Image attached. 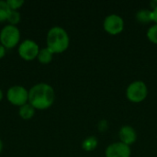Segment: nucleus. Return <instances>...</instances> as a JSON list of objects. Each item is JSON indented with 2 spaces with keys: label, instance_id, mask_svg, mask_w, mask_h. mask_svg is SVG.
Listing matches in <instances>:
<instances>
[{
  "label": "nucleus",
  "instance_id": "nucleus-1",
  "mask_svg": "<svg viewBox=\"0 0 157 157\" xmlns=\"http://www.w3.org/2000/svg\"><path fill=\"white\" fill-rule=\"evenodd\" d=\"M29 104L38 109L50 108L54 101V90L48 84H38L32 86L29 92Z\"/></svg>",
  "mask_w": 157,
  "mask_h": 157
},
{
  "label": "nucleus",
  "instance_id": "nucleus-2",
  "mask_svg": "<svg viewBox=\"0 0 157 157\" xmlns=\"http://www.w3.org/2000/svg\"><path fill=\"white\" fill-rule=\"evenodd\" d=\"M69 42V36L63 28L53 27L49 30L47 35V45L53 53H62L66 51Z\"/></svg>",
  "mask_w": 157,
  "mask_h": 157
},
{
  "label": "nucleus",
  "instance_id": "nucleus-3",
  "mask_svg": "<svg viewBox=\"0 0 157 157\" xmlns=\"http://www.w3.org/2000/svg\"><path fill=\"white\" fill-rule=\"evenodd\" d=\"M148 95V87L144 81L132 82L126 89V98L132 103L143 102Z\"/></svg>",
  "mask_w": 157,
  "mask_h": 157
},
{
  "label": "nucleus",
  "instance_id": "nucleus-4",
  "mask_svg": "<svg viewBox=\"0 0 157 157\" xmlns=\"http://www.w3.org/2000/svg\"><path fill=\"white\" fill-rule=\"evenodd\" d=\"M20 39V33L18 29L13 25H6L3 28L0 32V41L1 44L6 48L11 49L15 47Z\"/></svg>",
  "mask_w": 157,
  "mask_h": 157
},
{
  "label": "nucleus",
  "instance_id": "nucleus-5",
  "mask_svg": "<svg viewBox=\"0 0 157 157\" xmlns=\"http://www.w3.org/2000/svg\"><path fill=\"white\" fill-rule=\"evenodd\" d=\"M104 30L110 35H117L124 29V20L117 14H110L107 16L103 21Z\"/></svg>",
  "mask_w": 157,
  "mask_h": 157
},
{
  "label": "nucleus",
  "instance_id": "nucleus-6",
  "mask_svg": "<svg viewBox=\"0 0 157 157\" xmlns=\"http://www.w3.org/2000/svg\"><path fill=\"white\" fill-rule=\"evenodd\" d=\"M7 99L11 104L21 107L27 103L29 99V92L23 86H12L7 91Z\"/></svg>",
  "mask_w": 157,
  "mask_h": 157
},
{
  "label": "nucleus",
  "instance_id": "nucleus-7",
  "mask_svg": "<svg viewBox=\"0 0 157 157\" xmlns=\"http://www.w3.org/2000/svg\"><path fill=\"white\" fill-rule=\"evenodd\" d=\"M38 44L30 40H24L18 47V53L21 58L26 61H31L35 59L39 54Z\"/></svg>",
  "mask_w": 157,
  "mask_h": 157
},
{
  "label": "nucleus",
  "instance_id": "nucleus-8",
  "mask_svg": "<svg viewBox=\"0 0 157 157\" xmlns=\"http://www.w3.org/2000/svg\"><path fill=\"white\" fill-rule=\"evenodd\" d=\"M131 147L121 142L109 144L105 151L106 157H131Z\"/></svg>",
  "mask_w": 157,
  "mask_h": 157
},
{
  "label": "nucleus",
  "instance_id": "nucleus-9",
  "mask_svg": "<svg viewBox=\"0 0 157 157\" xmlns=\"http://www.w3.org/2000/svg\"><path fill=\"white\" fill-rule=\"evenodd\" d=\"M119 137L121 140L120 142L130 146L131 144H133L136 142L137 132L133 127L130 125H124L121 128L119 132Z\"/></svg>",
  "mask_w": 157,
  "mask_h": 157
},
{
  "label": "nucleus",
  "instance_id": "nucleus-10",
  "mask_svg": "<svg viewBox=\"0 0 157 157\" xmlns=\"http://www.w3.org/2000/svg\"><path fill=\"white\" fill-rule=\"evenodd\" d=\"M136 19L143 24H148L153 21V14L150 9H141L136 13Z\"/></svg>",
  "mask_w": 157,
  "mask_h": 157
},
{
  "label": "nucleus",
  "instance_id": "nucleus-11",
  "mask_svg": "<svg viewBox=\"0 0 157 157\" xmlns=\"http://www.w3.org/2000/svg\"><path fill=\"white\" fill-rule=\"evenodd\" d=\"M98 140L96 136H89L86 138L82 143V148L86 152L94 151L98 147Z\"/></svg>",
  "mask_w": 157,
  "mask_h": 157
},
{
  "label": "nucleus",
  "instance_id": "nucleus-12",
  "mask_svg": "<svg viewBox=\"0 0 157 157\" xmlns=\"http://www.w3.org/2000/svg\"><path fill=\"white\" fill-rule=\"evenodd\" d=\"M35 114V109L30 104H25L20 107L19 109V116L24 120L31 119Z\"/></svg>",
  "mask_w": 157,
  "mask_h": 157
},
{
  "label": "nucleus",
  "instance_id": "nucleus-13",
  "mask_svg": "<svg viewBox=\"0 0 157 157\" xmlns=\"http://www.w3.org/2000/svg\"><path fill=\"white\" fill-rule=\"evenodd\" d=\"M52 54L53 52L47 47L39 52L38 59L41 63H49L52 59Z\"/></svg>",
  "mask_w": 157,
  "mask_h": 157
},
{
  "label": "nucleus",
  "instance_id": "nucleus-14",
  "mask_svg": "<svg viewBox=\"0 0 157 157\" xmlns=\"http://www.w3.org/2000/svg\"><path fill=\"white\" fill-rule=\"evenodd\" d=\"M10 8L6 1H0V22L7 19L10 13Z\"/></svg>",
  "mask_w": 157,
  "mask_h": 157
},
{
  "label": "nucleus",
  "instance_id": "nucleus-15",
  "mask_svg": "<svg viewBox=\"0 0 157 157\" xmlns=\"http://www.w3.org/2000/svg\"><path fill=\"white\" fill-rule=\"evenodd\" d=\"M146 36H147V39L151 42L157 44V24L151 26L148 29V30L146 32Z\"/></svg>",
  "mask_w": 157,
  "mask_h": 157
},
{
  "label": "nucleus",
  "instance_id": "nucleus-16",
  "mask_svg": "<svg viewBox=\"0 0 157 157\" xmlns=\"http://www.w3.org/2000/svg\"><path fill=\"white\" fill-rule=\"evenodd\" d=\"M7 20L11 23V25L15 26V24L18 23L19 20H20V14H19V12L11 10L9 15H8Z\"/></svg>",
  "mask_w": 157,
  "mask_h": 157
},
{
  "label": "nucleus",
  "instance_id": "nucleus-17",
  "mask_svg": "<svg viewBox=\"0 0 157 157\" xmlns=\"http://www.w3.org/2000/svg\"><path fill=\"white\" fill-rule=\"evenodd\" d=\"M6 4L9 6L10 10L17 11V9L19 8L24 4V1L23 0H7Z\"/></svg>",
  "mask_w": 157,
  "mask_h": 157
},
{
  "label": "nucleus",
  "instance_id": "nucleus-18",
  "mask_svg": "<svg viewBox=\"0 0 157 157\" xmlns=\"http://www.w3.org/2000/svg\"><path fill=\"white\" fill-rule=\"evenodd\" d=\"M152 14H153V22H155V24H157V5L152 9Z\"/></svg>",
  "mask_w": 157,
  "mask_h": 157
},
{
  "label": "nucleus",
  "instance_id": "nucleus-19",
  "mask_svg": "<svg viewBox=\"0 0 157 157\" xmlns=\"http://www.w3.org/2000/svg\"><path fill=\"white\" fill-rule=\"evenodd\" d=\"M6 54V48L3 45H0V59L3 58Z\"/></svg>",
  "mask_w": 157,
  "mask_h": 157
},
{
  "label": "nucleus",
  "instance_id": "nucleus-20",
  "mask_svg": "<svg viewBox=\"0 0 157 157\" xmlns=\"http://www.w3.org/2000/svg\"><path fill=\"white\" fill-rule=\"evenodd\" d=\"M3 98V92L1 91V89H0V101H1V99Z\"/></svg>",
  "mask_w": 157,
  "mask_h": 157
},
{
  "label": "nucleus",
  "instance_id": "nucleus-21",
  "mask_svg": "<svg viewBox=\"0 0 157 157\" xmlns=\"http://www.w3.org/2000/svg\"><path fill=\"white\" fill-rule=\"evenodd\" d=\"M2 148H3V144H2V142H1V140H0V152L2 151Z\"/></svg>",
  "mask_w": 157,
  "mask_h": 157
}]
</instances>
